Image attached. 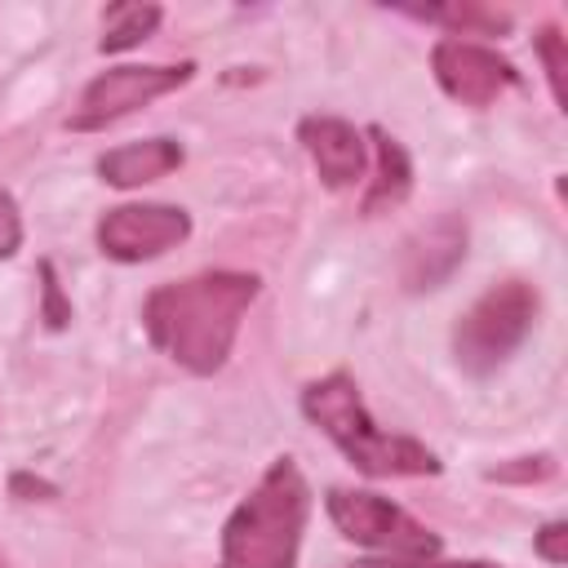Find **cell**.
Here are the masks:
<instances>
[{
  "mask_svg": "<svg viewBox=\"0 0 568 568\" xmlns=\"http://www.w3.org/2000/svg\"><path fill=\"white\" fill-rule=\"evenodd\" d=\"M262 280L248 271H200L178 284H160L142 302L146 337L186 373L209 377L226 364Z\"/></svg>",
  "mask_w": 568,
  "mask_h": 568,
  "instance_id": "1",
  "label": "cell"
},
{
  "mask_svg": "<svg viewBox=\"0 0 568 568\" xmlns=\"http://www.w3.org/2000/svg\"><path fill=\"white\" fill-rule=\"evenodd\" d=\"M311 519V484L293 457H275L257 488L222 524L217 568H293Z\"/></svg>",
  "mask_w": 568,
  "mask_h": 568,
  "instance_id": "2",
  "label": "cell"
},
{
  "mask_svg": "<svg viewBox=\"0 0 568 568\" xmlns=\"http://www.w3.org/2000/svg\"><path fill=\"white\" fill-rule=\"evenodd\" d=\"M302 413L306 422H315L342 453L346 462L359 470V475H373V479H417V475H439V457L413 439V435H390L382 430L364 399H359V386L346 377V373H328L320 382H311L302 390Z\"/></svg>",
  "mask_w": 568,
  "mask_h": 568,
  "instance_id": "3",
  "label": "cell"
},
{
  "mask_svg": "<svg viewBox=\"0 0 568 568\" xmlns=\"http://www.w3.org/2000/svg\"><path fill=\"white\" fill-rule=\"evenodd\" d=\"M537 311H541V297L524 280H501V284L484 288L453 328L457 364L470 377H488L524 346V337L537 324Z\"/></svg>",
  "mask_w": 568,
  "mask_h": 568,
  "instance_id": "4",
  "label": "cell"
},
{
  "mask_svg": "<svg viewBox=\"0 0 568 568\" xmlns=\"http://www.w3.org/2000/svg\"><path fill=\"white\" fill-rule=\"evenodd\" d=\"M324 510L333 519V528L364 546L377 550L386 559H435L444 550L439 532H430L422 519H413L404 506L377 497V493H359V488H328Z\"/></svg>",
  "mask_w": 568,
  "mask_h": 568,
  "instance_id": "5",
  "label": "cell"
},
{
  "mask_svg": "<svg viewBox=\"0 0 568 568\" xmlns=\"http://www.w3.org/2000/svg\"><path fill=\"white\" fill-rule=\"evenodd\" d=\"M195 75V62H178V67H111L102 75H93L80 93V106L71 111V129L75 133H93L106 129L115 120H124L129 111L182 89Z\"/></svg>",
  "mask_w": 568,
  "mask_h": 568,
  "instance_id": "6",
  "label": "cell"
},
{
  "mask_svg": "<svg viewBox=\"0 0 568 568\" xmlns=\"http://www.w3.org/2000/svg\"><path fill=\"white\" fill-rule=\"evenodd\" d=\"M430 71L439 80V89L462 102V106H493L501 93H510L519 84V71L510 58H501L497 49L488 44H475V40H457V36H444L435 40L430 49Z\"/></svg>",
  "mask_w": 568,
  "mask_h": 568,
  "instance_id": "7",
  "label": "cell"
},
{
  "mask_svg": "<svg viewBox=\"0 0 568 568\" xmlns=\"http://www.w3.org/2000/svg\"><path fill=\"white\" fill-rule=\"evenodd\" d=\"M191 235V217L178 204H115L98 222V248L111 262H151Z\"/></svg>",
  "mask_w": 568,
  "mask_h": 568,
  "instance_id": "8",
  "label": "cell"
},
{
  "mask_svg": "<svg viewBox=\"0 0 568 568\" xmlns=\"http://www.w3.org/2000/svg\"><path fill=\"white\" fill-rule=\"evenodd\" d=\"M297 142L306 146L315 173L324 186L342 191V186H355L368 169V146H364V133L342 120V115H306L297 124Z\"/></svg>",
  "mask_w": 568,
  "mask_h": 568,
  "instance_id": "9",
  "label": "cell"
},
{
  "mask_svg": "<svg viewBox=\"0 0 568 568\" xmlns=\"http://www.w3.org/2000/svg\"><path fill=\"white\" fill-rule=\"evenodd\" d=\"M466 257V222L462 217H439L426 231H417L404 248V284L408 288H435L439 280L453 275V266Z\"/></svg>",
  "mask_w": 568,
  "mask_h": 568,
  "instance_id": "10",
  "label": "cell"
},
{
  "mask_svg": "<svg viewBox=\"0 0 568 568\" xmlns=\"http://www.w3.org/2000/svg\"><path fill=\"white\" fill-rule=\"evenodd\" d=\"M182 164V142L173 138H142V142H124L115 151H106L98 160V173L102 182L120 186V191H133V186H146L164 173H173Z\"/></svg>",
  "mask_w": 568,
  "mask_h": 568,
  "instance_id": "11",
  "label": "cell"
},
{
  "mask_svg": "<svg viewBox=\"0 0 568 568\" xmlns=\"http://www.w3.org/2000/svg\"><path fill=\"white\" fill-rule=\"evenodd\" d=\"M368 138H373V151H377V178L368 182L364 213H382V209L404 204V195L413 191V160L386 129H368Z\"/></svg>",
  "mask_w": 568,
  "mask_h": 568,
  "instance_id": "12",
  "label": "cell"
},
{
  "mask_svg": "<svg viewBox=\"0 0 568 568\" xmlns=\"http://www.w3.org/2000/svg\"><path fill=\"white\" fill-rule=\"evenodd\" d=\"M160 18H164L160 4H106L102 9V40H98V49L102 53H124V49L142 44L160 27Z\"/></svg>",
  "mask_w": 568,
  "mask_h": 568,
  "instance_id": "13",
  "label": "cell"
},
{
  "mask_svg": "<svg viewBox=\"0 0 568 568\" xmlns=\"http://www.w3.org/2000/svg\"><path fill=\"white\" fill-rule=\"evenodd\" d=\"M404 13L422 18V22H439V27H453L462 36H501L510 31V18L497 13V9H484V4H404Z\"/></svg>",
  "mask_w": 568,
  "mask_h": 568,
  "instance_id": "14",
  "label": "cell"
},
{
  "mask_svg": "<svg viewBox=\"0 0 568 568\" xmlns=\"http://www.w3.org/2000/svg\"><path fill=\"white\" fill-rule=\"evenodd\" d=\"M537 53H541V67H546V80H550V98H555V106H564V102H568V93H564L568 53H564V36H559V27H541V31H537Z\"/></svg>",
  "mask_w": 568,
  "mask_h": 568,
  "instance_id": "15",
  "label": "cell"
},
{
  "mask_svg": "<svg viewBox=\"0 0 568 568\" xmlns=\"http://www.w3.org/2000/svg\"><path fill=\"white\" fill-rule=\"evenodd\" d=\"M555 475V462L541 453V457H519L515 466H493L488 479H501V484H532V479H546Z\"/></svg>",
  "mask_w": 568,
  "mask_h": 568,
  "instance_id": "16",
  "label": "cell"
},
{
  "mask_svg": "<svg viewBox=\"0 0 568 568\" xmlns=\"http://www.w3.org/2000/svg\"><path fill=\"white\" fill-rule=\"evenodd\" d=\"M532 550L546 559V564H568V524L564 519H550V524H541L537 528V537H532Z\"/></svg>",
  "mask_w": 568,
  "mask_h": 568,
  "instance_id": "17",
  "label": "cell"
},
{
  "mask_svg": "<svg viewBox=\"0 0 568 568\" xmlns=\"http://www.w3.org/2000/svg\"><path fill=\"white\" fill-rule=\"evenodd\" d=\"M40 280H44V324L49 328H62L71 320V302L62 297V284L53 275V262H40Z\"/></svg>",
  "mask_w": 568,
  "mask_h": 568,
  "instance_id": "18",
  "label": "cell"
},
{
  "mask_svg": "<svg viewBox=\"0 0 568 568\" xmlns=\"http://www.w3.org/2000/svg\"><path fill=\"white\" fill-rule=\"evenodd\" d=\"M22 248V213L9 191H0V262Z\"/></svg>",
  "mask_w": 568,
  "mask_h": 568,
  "instance_id": "19",
  "label": "cell"
},
{
  "mask_svg": "<svg viewBox=\"0 0 568 568\" xmlns=\"http://www.w3.org/2000/svg\"><path fill=\"white\" fill-rule=\"evenodd\" d=\"M368 568H501L488 559H386V564H368Z\"/></svg>",
  "mask_w": 568,
  "mask_h": 568,
  "instance_id": "20",
  "label": "cell"
},
{
  "mask_svg": "<svg viewBox=\"0 0 568 568\" xmlns=\"http://www.w3.org/2000/svg\"><path fill=\"white\" fill-rule=\"evenodd\" d=\"M9 484H13V493H44V497H53V484H44V479H31V475H13Z\"/></svg>",
  "mask_w": 568,
  "mask_h": 568,
  "instance_id": "21",
  "label": "cell"
},
{
  "mask_svg": "<svg viewBox=\"0 0 568 568\" xmlns=\"http://www.w3.org/2000/svg\"><path fill=\"white\" fill-rule=\"evenodd\" d=\"M0 568H9V559H4V555H0Z\"/></svg>",
  "mask_w": 568,
  "mask_h": 568,
  "instance_id": "22",
  "label": "cell"
},
{
  "mask_svg": "<svg viewBox=\"0 0 568 568\" xmlns=\"http://www.w3.org/2000/svg\"><path fill=\"white\" fill-rule=\"evenodd\" d=\"M359 568H368V564H359Z\"/></svg>",
  "mask_w": 568,
  "mask_h": 568,
  "instance_id": "23",
  "label": "cell"
}]
</instances>
